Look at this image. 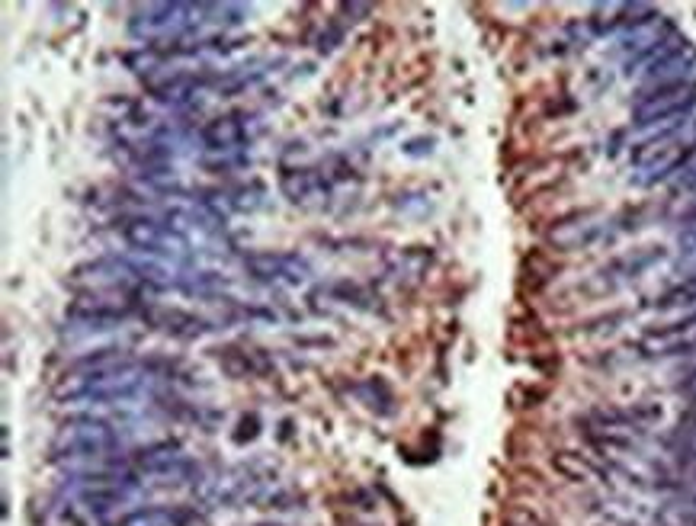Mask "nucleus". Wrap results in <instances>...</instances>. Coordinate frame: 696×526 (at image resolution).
<instances>
[{
  "instance_id": "f257e3e1",
  "label": "nucleus",
  "mask_w": 696,
  "mask_h": 526,
  "mask_svg": "<svg viewBox=\"0 0 696 526\" xmlns=\"http://www.w3.org/2000/svg\"><path fill=\"white\" fill-rule=\"evenodd\" d=\"M142 392V379H138V363L122 360L100 369H84V373L65 376L58 382L55 398L58 401H94V405H110V401H126Z\"/></svg>"
},
{
  "instance_id": "f03ea898",
  "label": "nucleus",
  "mask_w": 696,
  "mask_h": 526,
  "mask_svg": "<svg viewBox=\"0 0 696 526\" xmlns=\"http://www.w3.org/2000/svg\"><path fill=\"white\" fill-rule=\"evenodd\" d=\"M119 450V433L100 421V417H90V414H74L61 424L58 437L52 443V456L55 462H65V459H81V462H100V466H122V459H110Z\"/></svg>"
},
{
  "instance_id": "7ed1b4c3",
  "label": "nucleus",
  "mask_w": 696,
  "mask_h": 526,
  "mask_svg": "<svg viewBox=\"0 0 696 526\" xmlns=\"http://www.w3.org/2000/svg\"><path fill=\"white\" fill-rule=\"evenodd\" d=\"M696 110V81H668V84H652L645 87L632 119H636V129L648 126H668V122L687 119Z\"/></svg>"
},
{
  "instance_id": "20e7f679",
  "label": "nucleus",
  "mask_w": 696,
  "mask_h": 526,
  "mask_svg": "<svg viewBox=\"0 0 696 526\" xmlns=\"http://www.w3.org/2000/svg\"><path fill=\"white\" fill-rule=\"evenodd\" d=\"M122 238H126L138 251H148L154 257H183L190 254V241L180 235L177 225H164L154 219H122L119 225Z\"/></svg>"
},
{
  "instance_id": "39448f33",
  "label": "nucleus",
  "mask_w": 696,
  "mask_h": 526,
  "mask_svg": "<svg viewBox=\"0 0 696 526\" xmlns=\"http://www.w3.org/2000/svg\"><path fill=\"white\" fill-rule=\"evenodd\" d=\"M658 421H661L658 405H632V408L597 405L578 417V424L584 430H603V433H632V430H642V427L658 424Z\"/></svg>"
},
{
  "instance_id": "423d86ee",
  "label": "nucleus",
  "mask_w": 696,
  "mask_h": 526,
  "mask_svg": "<svg viewBox=\"0 0 696 526\" xmlns=\"http://www.w3.org/2000/svg\"><path fill=\"white\" fill-rule=\"evenodd\" d=\"M607 235V222L597 219V209H575L562 215L549 231V244L559 251H584Z\"/></svg>"
},
{
  "instance_id": "0eeeda50",
  "label": "nucleus",
  "mask_w": 696,
  "mask_h": 526,
  "mask_svg": "<svg viewBox=\"0 0 696 526\" xmlns=\"http://www.w3.org/2000/svg\"><path fill=\"white\" fill-rule=\"evenodd\" d=\"M244 267L251 270L257 280H264V283H276V280H283L289 286H299L308 273H312V267L299 257V254H251V257H244Z\"/></svg>"
},
{
  "instance_id": "6e6552de",
  "label": "nucleus",
  "mask_w": 696,
  "mask_h": 526,
  "mask_svg": "<svg viewBox=\"0 0 696 526\" xmlns=\"http://www.w3.org/2000/svg\"><path fill=\"white\" fill-rule=\"evenodd\" d=\"M193 13H199V7H190V4H154V7H145L142 13H135L132 20V33L135 36H167V33H180L183 26H187L193 17Z\"/></svg>"
},
{
  "instance_id": "1a4fd4ad",
  "label": "nucleus",
  "mask_w": 696,
  "mask_h": 526,
  "mask_svg": "<svg viewBox=\"0 0 696 526\" xmlns=\"http://www.w3.org/2000/svg\"><path fill=\"white\" fill-rule=\"evenodd\" d=\"M552 469L559 472L562 478H568V482L575 485H591V482H610V472L597 466L594 459H587L581 453H571V450H559L552 456Z\"/></svg>"
},
{
  "instance_id": "9d476101",
  "label": "nucleus",
  "mask_w": 696,
  "mask_h": 526,
  "mask_svg": "<svg viewBox=\"0 0 696 526\" xmlns=\"http://www.w3.org/2000/svg\"><path fill=\"white\" fill-rule=\"evenodd\" d=\"M280 187L292 203H308V199L328 193V180L318 170H283Z\"/></svg>"
},
{
  "instance_id": "9b49d317",
  "label": "nucleus",
  "mask_w": 696,
  "mask_h": 526,
  "mask_svg": "<svg viewBox=\"0 0 696 526\" xmlns=\"http://www.w3.org/2000/svg\"><path fill=\"white\" fill-rule=\"evenodd\" d=\"M148 318L174 337H199V334L209 331V324L203 318L180 312V308H158V312H148Z\"/></svg>"
},
{
  "instance_id": "f8f14e48",
  "label": "nucleus",
  "mask_w": 696,
  "mask_h": 526,
  "mask_svg": "<svg viewBox=\"0 0 696 526\" xmlns=\"http://www.w3.org/2000/svg\"><path fill=\"white\" fill-rule=\"evenodd\" d=\"M241 116H222V119H212L209 126L203 129V142L212 148V151H231L235 145H241L247 138V129L238 122Z\"/></svg>"
},
{
  "instance_id": "ddd939ff",
  "label": "nucleus",
  "mask_w": 696,
  "mask_h": 526,
  "mask_svg": "<svg viewBox=\"0 0 696 526\" xmlns=\"http://www.w3.org/2000/svg\"><path fill=\"white\" fill-rule=\"evenodd\" d=\"M350 392L357 395L369 411H376L382 417H392L395 414V395H392V389L379 376L366 379V382H353Z\"/></svg>"
},
{
  "instance_id": "4468645a",
  "label": "nucleus",
  "mask_w": 696,
  "mask_h": 526,
  "mask_svg": "<svg viewBox=\"0 0 696 526\" xmlns=\"http://www.w3.org/2000/svg\"><path fill=\"white\" fill-rule=\"evenodd\" d=\"M629 318V312H623V308H616V312H607V315H600V318H591V321H584V328L581 334L587 337H597V334H613L620 324Z\"/></svg>"
},
{
  "instance_id": "2eb2a0df",
  "label": "nucleus",
  "mask_w": 696,
  "mask_h": 526,
  "mask_svg": "<svg viewBox=\"0 0 696 526\" xmlns=\"http://www.w3.org/2000/svg\"><path fill=\"white\" fill-rule=\"evenodd\" d=\"M504 520H507V526H546V520L530 507H514Z\"/></svg>"
},
{
  "instance_id": "dca6fc26",
  "label": "nucleus",
  "mask_w": 696,
  "mask_h": 526,
  "mask_svg": "<svg viewBox=\"0 0 696 526\" xmlns=\"http://www.w3.org/2000/svg\"><path fill=\"white\" fill-rule=\"evenodd\" d=\"M433 138H411V142H405V154H411V158H421V154H430L433 151Z\"/></svg>"
},
{
  "instance_id": "f3484780",
  "label": "nucleus",
  "mask_w": 696,
  "mask_h": 526,
  "mask_svg": "<svg viewBox=\"0 0 696 526\" xmlns=\"http://www.w3.org/2000/svg\"><path fill=\"white\" fill-rule=\"evenodd\" d=\"M257 427H260L257 414L244 417V421H241V427H238V433H235V440H238V443H244V440H254V437H257Z\"/></svg>"
},
{
  "instance_id": "a211bd4d",
  "label": "nucleus",
  "mask_w": 696,
  "mask_h": 526,
  "mask_svg": "<svg viewBox=\"0 0 696 526\" xmlns=\"http://www.w3.org/2000/svg\"><path fill=\"white\" fill-rule=\"evenodd\" d=\"M680 392H684L687 398H696V366H690L684 373V382H680Z\"/></svg>"
},
{
  "instance_id": "6ab92c4d",
  "label": "nucleus",
  "mask_w": 696,
  "mask_h": 526,
  "mask_svg": "<svg viewBox=\"0 0 696 526\" xmlns=\"http://www.w3.org/2000/svg\"><path fill=\"white\" fill-rule=\"evenodd\" d=\"M677 523H680V526H696V507L680 510V514H677Z\"/></svg>"
}]
</instances>
